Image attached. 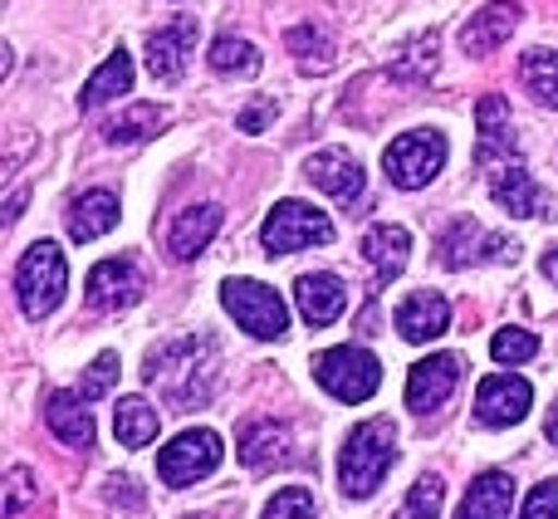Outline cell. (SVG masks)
Returning a JSON list of instances; mask_svg holds the SVG:
<instances>
[{"label": "cell", "instance_id": "cell-1", "mask_svg": "<svg viewBox=\"0 0 558 519\" xmlns=\"http://www.w3.org/2000/svg\"><path fill=\"white\" fill-rule=\"evenodd\" d=\"M143 377L177 407V412H192V407H202L216 387V343L211 338H172V343L147 353Z\"/></svg>", "mask_w": 558, "mask_h": 519}, {"label": "cell", "instance_id": "cell-2", "mask_svg": "<svg viewBox=\"0 0 558 519\" xmlns=\"http://www.w3.org/2000/svg\"><path fill=\"white\" fill-rule=\"evenodd\" d=\"M392 461H397V426L387 417L353 426L343 451H338V485H343V495L348 500H367L387 481Z\"/></svg>", "mask_w": 558, "mask_h": 519}, {"label": "cell", "instance_id": "cell-3", "mask_svg": "<svg viewBox=\"0 0 558 519\" xmlns=\"http://www.w3.org/2000/svg\"><path fill=\"white\" fill-rule=\"evenodd\" d=\"M69 289V265H64V251L54 241H35L15 265V294H20V309L25 318H45L59 309Z\"/></svg>", "mask_w": 558, "mask_h": 519}, {"label": "cell", "instance_id": "cell-4", "mask_svg": "<svg viewBox=\"0 0 558 519\" xmlns=\"http://www.w3.org/2000/svg\"><path fill=\"white\" fill-rule=\"evenodd\" d=\"M446 133L436 128H416V133H402L392 147L383 153V167H387V182L402 186V192H422L441 177L446 167Z\"/></svg>", "mask_w": 558, "mask_h": 519}, {"label": "cell", "instance_id": "cell-5", "mask_svg": "<svg viewBox=\"0 0 558 519\" xmlns=\"http://www.w3.org/2000/svg\"><path fill=\"white\" fill-rule=\"evenodd\" d=\"M314 377L338 402H367V397L383 387V363H377L367 348L343 343V348H328V353L314 358Z\"/></svg>", "mask_w": 558, "mask_h": 519}, {"label": "cell", "instance_id": "cell-6", "mask_svg": "<svg viewBox=\"0 0 558 519\" xmlns=\"http://www.w3.org/2000/svg\"><path fill=\"white\" fill-rule=\"evenodd\" d=\"M221 304L245 334L255 338H284L289 334V309L260 279H226L221 285Z\"/></svg>", "mask_w": 558, "mask_h": 519}, {"label": "cell", "instance_id": "cell-7", "mask_svg": "<svg viewBox=\"0 0 558 519\" xmlns=\"http://www.w3.org/2000/svg\"><path fill=\"white\" fill-rule=\"evenodd\" d=\"M265 255H294L304 245H328L333 241V221L308 202H279L260 226Z\"/></svg>", "mask_w": 558, "mask_h": 519}, {"label": "cell", "instance_id": "cell-8", "mask_svg": "<svg viewBox=\"0 0 558 519\" xmlns=\"http://www.w3.org/2000/svg\"><path fill=\"white\" fill-rule=\"evenodd\" d=\"M221 461H226L221 436H216L211 426H196V432L177 436L172 446H162V456H157V475H162V485L182 491V485L206 481V475H211Z\"/></svg>", "mask_w": 558, "mask_h": 519}, {"label": "cell", "instance_id": "cell-9", "mask_svg": "<svg viewBox=\"0 0 558 519\" xmlns=\"http://www.w3.org/2000/svg\"><path fill=\"white\" fill-rule=\"evenodd\" d=\"M436 251H441V265H446V269H465V265H481V260H514V251H520V245L505 241V236L481 231L471 216H461L451 231H441Z\"/></svg>", "mask_w": 558, "mask_h": 519}, {"label": "cell", "instance_id": "cell-10", "mask_svg": "<svg viewBox=\"0 0 558 519\" xmlns=\"http://www.w3.org/2000/svg\"><path fill=\"white\" fill-rule=\"evenodd\" d=\"M530 402H534V387L514 373H490L481 377L475 387V417L485 426H514L530 417Z\"/></svg>", "mask_w": 558, "mask_h": 519}, {"label": "cell", "instance_id": "cell-11", "mask_svg": "<svg viewBox=\"0 0 558 519\" xmlns=\"http://www.w3.org/2000/svg\"><path fill=\"white\" fill-rule=\"evenodd\" d=\"M88 304L104 309V314H118V309H133L143 299V275H137L133 260H98L84 279Z\"/></svg>", "mask_w": 558, "mask_h": 519}, {"label": "cell", "instance_id": "cell-12", "mask_svg": "<svg viewBox=\"0 0 558 519\" xmlns=\"http://www.w3.org/2000/svg\"><path fill=\"white\" fill-rule=\"evenodd\" d=\"M456 383H461V358L456 353L422 358V363H412V373H407V407H412V412H436V407L456 393Z\"/></svg>", "mask_w": 558, "mask_h": 519}, {"label": "cell", "instance_id": "cell-13", "mask_svg": "<svg viewBox=\"0 0 558 519\" xmlns=\"http://www.w3.org/2000/svg\"><path fill=\"white\" fill-rule=\"evenodd\" d=\"M490 196L505 206L510 216H554V202H549V192H544L539 182L530 177V167L524 162H500L490 172Z\"/></svg>", "mask_w": 558, "mask_h": 519}, {"label": "cell", "instance_id": "cell-14", "mask_svg": "<svg viewBox=\"0 0 558 519\" xmlns=\"http://www.w3.org/2000/svg\"><path fill=\"white\" fill-rule=\"evenodd\" d=\"M304 177L318 186V192L338 196V202H357V196H363V167H357V157L343 153V147H324V153H314L304 162Z\"/></svg>", "mask_w": 558, "mask_h": 519}, {"label": "cell", "instance_id": "cell-15", "mask_svg": "<svg viewBox=\"0 0 558 519\" xmlns=\"http://www.w3.org/2000/svg\"><path fill=\"white\" fill-rule=\"evenodd\" d=\"M446 328H451V304L441 294H432V289H416V294H407L397 304V334L407 343H432Z\"/></svg>", "mask_w": 558, "mask_h": 519}, {"label": "cell", "instance_id": "cell-16", "mask_svg": "<svg viewBox=\"0 0 558 519\" xmlns=\"http://www.w3.org/2000/svg\"><path fill=\"white\" fill-rule=\"evenodd\" d=\"M294 304H299V314H304L308 328H328L348 309V289H343V279L324 275V269H318V275H299L294 279Z\"/></svg>", "mask_w": 558, "mask_h": 519}, {"label": "cell", "instance_id": "cell-17", "mask_svg": "<svg viewBox=\"0 0 558 519\" xmlns=\"http://www.w3.org/2000/svg\"><path fill=\"white\" fill-rule=\"evenodd\" d=\"M514 25H520V5H514V0H495V5H485L481 15H471L461 25V49L475 59L495 55V49L514 35Z\"/></svg>", "mask_w": 558, "mask_h": 519}, {"label": "cell", "instance_id": "cell-18", "mask_svg": "<svg viewBox=\"0 0 558 519\" xmlns=\"http://www.w3.org/2000/svg\"><path fill=\"white\" fill-rule=\"evenodd\" d=\"M226 212L216 202L206 206H186L182 216H177V226L167 231V251H172V260H196L206 251V245L216 241V231H221Z\"/></svg>", "mask_w": 558, "mask_h": 519}, {"label": "cell", "instance_id": "cell-19", "mask_svg": "<svg viewBox=\"0 0 558 519\" xmlns=\"http://www.w3.org/2000/svg\"><path fill=\"white\" fill-rule=\"evenodd\" d=\"M407 255H412V236H407V226L377 221L373 231L363 236V260L373 265L377 285H392V279L407 269Z\"/></svg>", "mask_w": 558, "mask_h": 519}, {"label": "cell", "instance_id": "cell-20", "mask_svg": "<svg viewBox=\"0 0 558 519\" xmlns=\"http://www.w3.org/2000/svg\"><path fill=\"white\" fill-rule=\"evenodd\" d=\"M192 45H196V20H177L172 29H153V35H147V69H153V79L177 84Z\"/></svg>", "mask_w": 558, "mask_h": 519}, {"label": "cell", "instance_id": "cell-21", "mask_svg": "<svg viewBox=\"0 0 558 519\" xmlns=\"http://www.w3.org/2000/svg\"><path fill=\"white\" fill-rule=\"evenodd\" d=\"M475 128H481V147H475V162H481V167H495V157H500V162H510V157H514L510 104H505L500 94H485V98H481V108H475Z\"/></svg>", "mask_w": 558, "mask_h": 519}, {"label": "cell", "instance_id": "cell-22", "mask_svg": "<svg viewBox=\"0 0 558 519\" xmlns=\"http://www.w3.org/2000/svg\"><path fill=\"white\" fill-rule=\"evenodd\" d=\"M45 422H49V432H54L64 446H74V451H88V446H94V417H88V407L78 393H49Z\"/></svg>", "mask_w": 558, "mask_h": 519}, {"label": "cell", "instance_id": "cell-23", "mask_svg": "<svg viewBox=\"0 0 558 519\" xmlns=\"http://www.w3.org/2000/svg\"><path fill=\"white\" fill-rule=\"evenodd\" d=\"M510 505H514V481L505 471H485L471 481L456 519H510Z\"/></svg>", "mask_w": 558, "mask_h": 519}, {"label": "cell", "instance_id": "cell-24", "mask_svg": "<svg viewBox=\"0 0 558 519\" xmlns=\"http://www.w3.org/2000/svg\"><path fill=\"white\" fill-rule=\"evenodd\" d=\"M118 226V196L104 192V186H94V192H84L74 206H69V236H74L78 245L98 241V236H108Z\"/></svg>", "mask_w": 558, "mask_h": 519}, {"label": "cell", "instance_id": "cell-25", "mask_svg": "<svg viewBox=\"0 0 558 519\" xmlns=\"http://www.w3.org/2000/svg\"><path fill=\"white\" fill-rule=\"evenodd\" d=\"M128 88H133V55H128V49H113V55L88 74L84 94H78V108H104V104H113L118 94H128Z\"/></svg>", "mask_w": 558, "mask_h": 519}, {"label": "cell", "instance_id": "cell-26", "mask_svg": "<svg viewBox=\"0 0 558 519\" xmlns=\"http://www.w3.org/2000/svg\"><path fill=\"white\" fill-rule=\"evenodd\" d=\"M284 456H289V432L279 422H251L241 432V461L251 471H265V466L284 461Z\"/></svg>", "mask_w": 558, "mask_h": 519}, {"label": "cell", "instance_id": "cell-27", "mask_svg": "<svg viewBox=\"0 0 558 519\" xmlns=\"http://www.w3.org/2000/svg\"><path fill=\"white\" fill-rule=\"evenodd\" d=\"M113 432H118V446L143 451L157 436V407H147L143 397H123V402L113 407Z\"/></svg>", "mask_w": 558, "mask_h": 519}, {"label": "cell", "instance_id": "cell-28", "mask_svg": "<svg viewBox=\"0 0 558 519\" xmlns=\"http://www.w3.org/2000/svg\"><path fill=\"white\" fill-rule=\"evenodd\" d=\"M162 123H167V113H162V108H157V104H133V108H128V113H118L113 123L104 128V137H108V143H113V147L147 143V137H153Z\"/></svg>", "mask_w": 558, "mask_h": 519}, {"label": "cell", "instance_id": "cell-29", "mask_svg": "<svg viewBox=\"0 0 558 519\" xmlns=\"http://www.w3.org/2000/svg\"><path fill=\"white\" fill-rule=\"evenodd\" d=\"M284 45L299 55V69H304V74H328V69H333V39H328L324 29L294 25L284 35Z\"/></svg>", "mask_w": 558, "mask_h": 519}, {"label": "cell", "instance_id": "cell-30", "mask_svg": "<svg viewBox=\"0 0 558 519\" xmlns=\"http://www.w3.org/2000/svg\"><path fill=\"white\" fill-rule=\"evenodd\" d=\"M520 74H524V88H530L544 108H558V49H530Z\"/></svg>", "mask_w": 558, "mask_h": 519}, {"label": "cell", "instance_id": "cell-31", "mask_svg": "<svg viewBox=\"0 0 558 519\" xmlns=\"http://www.w3.org/2000/svg\"><path fill=\"white\" fill-rule=\"evenodd\" d=\"M206 59H211L216 74H241V79L260 74V64H265L260 49H255L251 39H235V35H221V39H216L211 55H206Z\"/></svg>", "mask_w": 558, "mask_h": 519}, {"label": "cell", "instance_id": "cell-32", "mask_svg": "<svg viewBox=\"0 0 558 519\" xmlns=\"http://www.w3.org/2000/svg\"><path fill=\"white\" fill-rule=\"evenodd\" d=\"M441 505H446V485L436 481V475H422V481L412 485V495L402 500L397 519H441Z\"/></svg>", "mask_w": 558, "mask_h": 519}, {"label": "cell", "instance_id": "cell-33", "mask_svg": "<svg viewBox=\"0 0 558 519\" xmlns=\"http://www.w3.org/2000/svg\"><path fill=\"white\" fill-rule=\"evenodd\" d=\"M534 353H539V338H534L530 328H500V334L490 338L495 363H530Z\"/></svg>", "mask_w": 558, "mask_h": 519}, {"label": "cell", "instance_id": "cell-34", "mask_svg": "<svg viewBox=\"0 0 558 519\" xmlns=\"http://www.w3.org/2000/svg\"><path fill=\"white\" fill-rule=\"evenodd\" d=\"M397 74L402 79H426L436 69V35H416L412 45H402L397 49Z\"/></svg>", "mask_w": 558, "mask_h": 519}, {"label": "cell", "instance_id": "cell-35", "mask_svg": "<svg viewBox=\"0 0 558 519\" xmlns=\"http://www.w3.org/2000/svg\"><path fill=\"white\" fill-rule=\"evenodd\" d=\"M35 500H39L35 475H29L25 466H15V471L5 475V505H0V519H20Z\"/></svg>", "mask_w": 558, "mask_h": 519}, {"label": "cell", "instance_id": "cell-36", "mask_svg": "<svg viewBox=\"0 0 558 519\" xmlns=\"http://www.w3.org/2000/svg\"><path fill=\"white\" fill-rule=\"evenodd\" d=\"M118 353H98L94 363H88V373H84V383H78V397L84 402H98V397H108L113 393V383H118Z\"/></svg>", "mask_w": 558, "mask_h": 519}, {"label": "cell", "instance_id": "cell-37", "mask_svg": "<svg viewBox=\"0 0 558 519\" xmlns=\"http://www.w3.org/2000/svg\"><path fill=\"white\" fill-rule=\"evenodd\" d=\"M265 519H318L314 515V495L304 485H284L270 505H265Z\"/></svg>", "mask_w": 558, "mask_h": 519}, {"label": "cell", "instance_id": "cell-38", "mask_svg": "<svg viewBox=\"0 0 558 519\" xmlns=\"http://www.w3.org/2000/svg\"><path fill=\"white\" fill-rule=\"evenodd\" d=\"M520 519H558V481L534 485L530 500H524V515Z\"/></svg>", "mask_w": 558, "mask_h": 519}, {"label": "cell", "instance_id": "cell-39", "mask_svg": "<svg viewBox=\"0 0 558 519\" xmlns=\"http://www.w3.org/2000/svg\"><path fill=\"white\" fill-rule=\"evenodd\" d=\"M143 500H147V495L137 491L133 475H113V481H108V505H123V510H143Z\"/></svg>", "mask_w": 558, "mask_h": 519}, {"label": "cell", "instance_id": "cell-40", "mask_svg": "<svg viewBox=\"0 0 558 519\" xmlns=\"http://www.w3.org/2000/svg\"><path fill=\"white\" fill-rule=\"evenodd\" d=\"M270 113H275V98H260V104H251L241 118H235V128H241V133H260V128L270 123Z\"/></svg>", "mask_w": 558, "mask_h": 519}, {"label": "cell", "instance_id": "cell-41", "mask_svg": "<svg viewBox=\"0 0 558 519\" xmlns=\"http://www.w3.org/2000/svg\"><path fill=\"white\" fill-rule=\"evenodd\" d=\"M20 212H25V192H15V196L5 202V226H10V221H20Z\"/></svg>", "mask_w": 558, "mask_h": 519}, {"label": "cell", "instance_id": "cell-42", "mask_svg": "<svg viewBox=\"0 0 558 519\" xmlns=\"http://www.w3.org/2000/svg\"><path fill=\"white\" fill-rule=\"evenodd\" d=\"M544 279H549V285H558V245L549 255H544Z\"/></svg>", "mask_w": 558, "mask_h": 519}, {"label": "cell", "instance_id": "cell-43", "mask_svg": "<svg viewBox=\"0 0 558 519\" xmlns=\"http://www.w3.org/2000/svg\"><path fill=\"white\" fill-rule=\"evenodd\" d=\"M544 432H549V442L558 446V402H554V412H549V426H544Z\"/></svg>", "mask_w": 558, "mask_h": 519}, {"label": "cell", "instance_id": "cell-44", "mask_svg": "<svg viewBox=\"0 0 558 519\" xmlns=\"http://www.w3.org/2000/svg\"><path fill=\"white\" fill-rule=\"evenodd\" d=\"M186 519H196V515H186Z\"/></svg>", "mask_w": 558, "mask_h": 519}]
</instances>
